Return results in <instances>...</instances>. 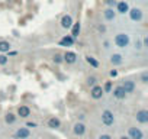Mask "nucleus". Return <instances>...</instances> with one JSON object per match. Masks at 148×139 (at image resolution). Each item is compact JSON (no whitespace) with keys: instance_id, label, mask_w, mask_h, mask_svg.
I'll return each instance as SVG.
<instances>
[{"instance_id":"obj_30","label":"nucleus","mask_w":148,"mask_h":139,"mask_svg":"<svg viewBox=\"0 0 148 139\" xmlns=\"http://www.w3.org/2000/svg\"><path fill=\"white\" fill-rule=\"evenodd\" d=\"M116 2H118V0H105L106 7H113V9H115V6H116Z\"/></svg>"},{"instance_id":"obj_10","label":"nucleus","mask_w":148,"mask_h":139,"mask_svg":"<svg viewBox=\"0 0 148 139\" xmlns=\"http://www.w3.org/2000/svg\"><path fill=\"white\" fill-rule=\"evenodd\" d=\"M123 61H125V57H123L121 52H113V54H110V57H109V62H110L113 67H121V65L123 64Z\"/></svg>"},{"instance_id":"obj_32","label":"nucleus","mask_w":148,"mask_h":139,"mask_svg":"<svg viewBox=\"0 0 148 139\" xmlns=\"http://www.w3.org/2000/svg\"><path fill=\"white\" fill-rule=\"evenodd\" d=\"M84 119H86V113H84V112H82V113L77 114V120H79V122H83Z\"/></svg>"},{"instance_id":"obj_34","label":"nucleus","mask_w":148,"mask_h":139,"mask_svg":"<svg viewBox=\"0 0 148 139\" xmlns=\"http://www.w3.org/2000/svg\"><path fill=\"white\" fill-rule=\"evenodd\" d=\"M97 29H99V32H102V33H105V32H106V26H105L103 23H102V25H99V26H97Z\"/></svg>"},{"instance_id":"obj_16","label":"nucleus","mask_w":148,"mask_h":139,"mask_svg":"<svg viewBox=\"0 0 148 139\" xmlns=\"http://www.w3.org/2000/svg\"><path fill=\"white\" fill-rule=\"evenodd\" d=\"M47 126H48L49 129H60V127H61V119L57 117V116H51V117H48V120H47Z\"/></svg>"},{"instance_id":"obj_37","label":"nucleus","mask_w":148,"mask_h":139,"mask_svg":"<svg viewBox=\"0 0 148 139\" xmlns=\"http://www.w3.org/2000/svg\"><path fill=\"white\" fill-rule=\"evenodd\" d=\"M118 139H129V138H128V135H121Z\"/></svg>"},{"instance_id":"obj_19","label":"nucleus","mask_w":148,"mask_h":139,"mask_svg":"<svg viewBox=\"0 0 148 139\" xmlns=\"http://www.w3.org/2000/svg\"><path fill=\"white\" fill-rule=\"evenodd\" d=\"M16 122H18V116H16L15 113L9 112V113L5 114V123H6L8 126H12V125H15Z\"/></svg>"},{"instance_id":"obj_11","label":"nucleus","mask_w":148,"mask_h":139,"mask_svg":"<svg viewBox=\"0 0 148 139\" xmlns=\"http://www.w3.org/2000/svg\"><path fill=\"white\" fill-rule=\"evenodd\" d=\"M112 96H113V99H116V100H125L126 99V93H125V90L122 89V86L121 84H118V86H115L113 89H112Z\"/></svg>"},{"instance_id":"obj_3","label":"nucleus","mask_w":148,"mask_h":139,"mask_svg":"<svg viewBox=\"0 0 148 139\" xmlns=\"http://www.w3.org/2000/svg\"><path fill=\"white\" fill-rule=\"evenodd\" d=\"M121 86H122V89L125 90L126 94H134L135 90H136V81H135L132 77H126V78H123L122 83H121Z\"/></svg>"},{"instance_id":"obj_36","label":"nucleus","mask_w":148,"mask_h":139,"mask_svg":"<svg viewBox=\"0 0 148 139\" xmlns=\"http://www.w3.org/2000/svg\"><path fill=\"white\" fill-rule=\"evenodd\" d=\"M118 76V70H112L110 71V77H116Z\"/></svg>"},{"instance_id":"obj_25","label":"nucleus","mask_w":148,"mask_h":139,"mask_svg":"<svg viewBox=\"0 0 148 139\" xmlns=\"http://www.w3.org/2000/svg\"><path fill=\"white\" fill-rule=\"evenodd\" d=\"M139 81L142 84H148V71L147 70H144V71L139 74Z\"/></svg>"},{"instance_id":"obj_31","label":"nucleus","mask_w":148,"mask_h":139,"mask_svg":"<svg viewBox=\"0 0 148 139\" xmlns=\"http://www.w3.org/2000/svg\"><path fill=\"white\" fill-rule=\"evenodd\" d=\"M97 139H113V136L110 133H100L97 136Z\"/></svg>"},{"instance_id":"obj_12","label":"nucleus","mask_w":148,"mask_h":139,"mask_svg":"<svg viewBox=\"0 0 148 139\" xmlns=\"http://www.w3.org/2000/svg\"><path fill=\"white\" fill-rule=\"evenodd\" d=\"M31 114H32V110H31V107L26 106V104H21V106L18 107V110H16V116L21 117V119H28Z\"/></svg>"},{"instance_id":"obj_35","label":"nucleus","mask_w":148,"mask_h":139,"mask_svg":"<svg viewBox=\"0 0 148 139\" xmlns=\"http://www.w3.org/2000/svg\"><path fill=\"white\" fill-rule=\"evenodd\" d=\"M38 125L35 122H26V127H36Z\"/></svg>"},{"instance_id":"obj_23","label":"nucleus","mask_w":148,"mask_h":139,"mask_svg":"<svg viewBox=\"0 0 148 139\" xmlns=\"http://www.w3.org/2000/svg\"><path fill=\"white\" fill-rule=\"evenodd\" d=\"M86 84H87L89 87L97 86V84H99V78H97L96 76H89V77L86 78Z\"/></svg>"},{"instance_id":"obj_4","label":"nucleus","mask_w":148,"mask_h":139,"mask_svg":"<svg viewBox=\"0 0 148 139\" xmlns=\"http://www.w3.org/2000/svg\"><path fill=\"white\" fill-rule=\"evenodd\" d=\"M134 117H135V120H136L138 125H141V126H147L148 125V110L145 107L138 109L135 112V116Z\"/></svg>"},{"instance_id":"obj_21","label":"nucleus","mask_w":148,"mask_h":139,"mask_svg":"<svg viewBox=\"0 0 148 139\" xmlns=\"http://www.w3.org/2000/svg\"><path fill=\"white\" fill-rule=\"evenodd\" d=\"M12 49V45L9 41H0V54H8Z\"/></svg>"},{"instance_id":"obj_17","label":"nucleus","mask_w":148,"mask_h":139,"mask_svg":"<svg viewBox=\"0 0 148 139\" xmlns=\"http://www.w3.org/2000/svg\"><path fill=\"white\" fill-rule=\"evenodd\" d=\"M74 42H76V39H74L71 35H64L61 39H60V45L61 46H67V48H70V46H73L74 45Z\"/></svg>"},{"instance_id":"obj_2","label":"nucleus","mask_w":148,"mask_h":139,"mask_svg":"<svg viewBox=\"0 0 148 139\" xmlns=\"http://www.w3.org/2000/svg\"><path fill=\"white\" fill-rule=\"evenodd\" d=\"M100 122H102V125H103V126L110 127V126H113V125L116 123V116H115V113H113L112 110L105 109V110H102V114H100Z\"/></svg>"},{"instance_id":"obj_9","label":"nucleus","mask_w":148,"mask_h":139,"mask_svg":"<svg viewBox=\"0 0 148 139\" xmlns=\"http://www.w3.org/2000/svg\"><path fill=\"white\" fill-rule=\"evenodd\" d=\"M129 3L126 0H118L116 2V6H115V12L116 15H126L129 12Z\"/></svg>"},{"instance_id":"obj_1","label":"nucleus","mask_w":148,"mask_h":139,"mask_svg":"<svg viewBox=\"0 0 148 139\" xmlns=\"http://www.w3.org/2000/svg\"><path fill=\"white\" fill-rule=\"evenodd\" d=\"M113 44L119 49L128 48L131 45V36H129V33H126V32H118L115 35V38H113Z\"/></svg>"},{"instance_id":"obj_20","label":"nucleus","mask_w":148,"mask_h":139,"mask_svg":"<svg viewBox=\"0 0 148 139\" xmlns=\"http://www.w3.org/2000/svg\"><path fill=\"white\" fill-rule=\"evenodd\" d=\"M84 59H86V62H87L92 68H99V67H100L99 61H97L95 57H92V55H86V57H84Z\"/></svg>"},{"instance_id":"obj_26","label":"nucleus","mask_w":148,"mask_h":139,"mask_svg":"<svg viewBox=\"0 0 148 139\" xmlns=\"http://www.w3.org/2000/svg\"><path fill=\"white\" fill-rule=\"evenodd\" d=\"M8 64H9V57H8L6 54H0V65L5 67V65H8Z\"/></svg>"},{"instance_id":"obj_6","label":"nucleus","mask_w":148,"mask_h":139,"mask_svg":"<svg viewBox=\"0 0 148 139\" xmlns=\"http://www.w3.org/2000/svg\"><path fill=\"white\" fill-rule=\"evenodd\" d=\"M31 136H32V132L26 126H21L13 132V139H31Z\"/></svg>"},{"instance_id":"obj_29","label":"nucleus","mask_w":148,"mask_h":139,"mask_svg":"<svg viewBox=\"0 0 148 139\" xmlns=\"http://www.w3.org/2000/svg\"><path fill=\"white\" fill-rule=\"evenodd\" d=\"M102 89H103V93H110L112 91V81H106Z\"/></svg>"},{"instance_id":"obj_28","label":"nucleus","mask_w":148,"mask_h":139,"mask_svg":"<svg viewBox=\"0 0 148 139\" xmlns=\"http://www.w3.org/2000/svg\"><path fill=\"white\" fill-rule=\"evenodd\" d=\"M112 45H113V44H112L109 39H105V41L102 42V46H103L105 51H110V49H112Z\"/></svg>"},{"instance_id":"obj_22","label":"nucleus","mask_w":148,"mask_h":139,"mask_svg":"<svg viewBox=\"0 0 148 139\" xmlns=\"http://www.w3.org/2000/svg\"><path fill=\"white\" fill-rule=\"evenodd\" d=\"M70 29H71V36L76 39V38L80 35V29H82V26H80V23L77 22V23H73V26H71Z\"/></svg>"},{"instance_id":"obj_5","label":"nucleus","mask_w":148,"mask_h":139,"mask_svg":"<svg viewBox=\"0 0 148 139\" xmlns=\"http://www.w3.org/2000/svg\"><path fill=\"white\" fill-rule=\"evenodd\" d=\"M128 15H129V19L135 23H139L144 20V12L141 7H129Z\"/></svg>"},{"instance_id":"obj_13","label":"nucleus","mask_w":148,"mask_h":139,"mask_svg":"<svg viewBox=\"0 0 148 139\" xmlns=\"http://www.w3.org/2000/svg\"><path fill=\"white\" fill-rule=\"evenodd\" d=\"M103 94H105V93H103V89H102L100 84L90 87V97H92L93 100H100V99L103 97Z\"/></svg>"},{"instance_id":"obj_8","label":"nucleus","mask_w":148,"mask_h":139,"mask_svg":"<svg viewBox=\"0 0 148 139\" xmlns=\"http://www.w3.org/2000/svg\"><path fill=\"white\" fill-rule=\"evenodd\" d=\"M128 138L129 139H144L145 138V133H144V130L141 129V127H138V126H129L128 127Z\"/></svg>"},{"instance_id":"obj_24","label":"nucleus","mask_w":148,"mask_h":139,"mask_svg":"<svg viewBox=\"0 0 148 139\" xmlns=\"http://www.w3.org/2000/svg\"><path fill=\"white\" fill-rule=\"evenodd\" d=\"M52 62H55L57 65H61L64 61H62V54H60V52H55L54 55H52Z\"/></svg>"},{"instance_id":"obj_18","label":"nucleus","mask_w":148,"mask_h":139,"mask_svg":"<svg viewBox=\"0 0 148 139\" xmlns=\"http://www.w3.org/2000/svg\"><path fill=\"white\" fill-rule=\"evenodd\" d=\"M61 28L62 29H70L71 26H73V18H71V15H64L62 18H61Z\"/></svg>"},{"instance_id":"obj_15","label":"nucleus","mask_w":148,"mask_h":139,"mask_svg":"<svg viewBox=\"0 0 148 139\" xmlns=\"http://www.w3.org/2000/svg\"><path fill=\"white\" fill-rule=\"evenodd\" d=\"M103 19L106 22H113L116 19V12L113 7H105L103 9Z\"/></svg>"},{"instance_id":"obj_33","label":"nucleus","mask_w":148,"mask_h":139,"mask_svg":"<svg viewBox=\"0 0 148 139\" xmlns=\"http://www.w3.org/2000/svg\"><path fill=\"white\" fill-rule=\"evenodd\" d=\"M142 48H148V38L147 36L142 38Z\"/></svg>"},{"instance_id":"obj_27","label":"nucleus","mask_w":148,"mask_h":139,"mask_svg":"<svg viewBox=\"0 0 148 139\" xmlns=\"http://www.w3.org/2000/svg\"><path fill=\"white\" fill-rule=\"evenodd\" d=\"M134 49H135V51H141V49H144V48H142V41H141L139 38H136V39L134 41Z\"/></svg>"},{"instance_id":"obj_7","label":"nucleus","mask_w":148,"mask_h":139,"mask_svg":"<svg viewBox=\"0 0 148 139\" xmlns=\"http://www.w3.org/2000/svg\"><path fill=\"white\" fill-rule=\"evenodd\" d=\"M71 130H73V133H74V136H77V138H83L84 135H86V130H87V127H86V125H84V122H74L73 123V127H71Z\"/></svg>"},{"instance_id":"obj_14","label":"nucleus","mask_w":148,"mask_h":139,"mask_svg":"<svg viewBox=\"0 0 148 139\" xmlns=\"http://www.w3.org/2000/svg\"><path fill=\"white\" fill-rule=\"evenodd\" d=\"M77 54L76 52H73V51H65L64 54H62V61L64 62H67V64H76V61H77Z\"/></svg>"}]
</instances>
